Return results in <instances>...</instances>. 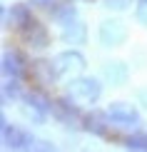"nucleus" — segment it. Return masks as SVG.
Instances as JSON below:
<instances>
[{"mask_svg": "<svg viewBox=\"0 0 147 152\" xmlns=\"http://www.w3.org/2000/svg\"><path fill=\"white\" fill-rule=\"evenodd\" d=\"M67 97H72L78 105H95L102 97V85L95 77H72L67 82Z\"/></svg>", "mask_w": 147, "mask_h": 152, "instance_id": "nucleus-1", "label": "nucleus"}, {"mask_svg": "<svg viewBox=\"0 0 147 152\" xmlns=\"http://www.w3.org/2000/svg\"><path fill=\"white\" fill-rule=\"evenodd\" d=\"M0 137H3L5 150H35V145H37V140L30 132H25L20 127H12L5 117H0Z\"/></svg>", "mask_w": 147, "mask_h": 152, "instance_id": "nucleus-2", "label": "nucleus"}, {"mask_svg": "<svg viewBox=\"0 0 147 152\" xmlns=\"http://www.w3.org/2000/svg\"><path fill=\"white\" fill-rule=\"evenodd\" d=\"M20 112L33 125H42L48 120V112H50V100H45L40 92H28V95H23Z\"/></svg>", "mask_w": 147, "mask_h": 152, "instance_id": "nucleus-3", "label": "nucleus"}, {"mask_svg": "<svg viewBox=\"0 0 147 152\" xmlns=\"http://www.w3.org/2000/svg\"><path fill=\"white\" fill-rule=\"evenodd\" d=\"M53 62H55L60 77H78V75L87 67V60H85V55H82L80 50H65V53H60Z\"/></svg>", "mask_w": 147, "mask_h": 152, "instance_id": "nucleus-4", "label": "nucleus"}, {"mask_svg": "<svg viewBox=\"0 0 147 152\" xmlns=\"http://www.w3.org/2000/svg\"><path fill=\"white\" fill-rule=\"evenodd\" d=\"M50 112H53V117L57 122L67 125V127H75V125L82 122V115L78 110V102H75L72 97H62V100H53L50 102Z\"/></svg>", "mask_w": 147, "mask_h": 152, "instance_id": "nucleus-5", "label": "nucleus"}, {"mask_svg": "<svg viewBox=\"0 0 147 152\" xmlns=\"http://www.w3.org/2000/svg\"><path fill=\"white\" fill-rule=\"evenodd\" d=\"M127 35H130V30H127V25L122 20H105L100 25V42L105 48H120V45H125Z\"/></svg>", "mask_w": 147, "mask_h": 152, "instance_id": "nucleus-6", "label": "nucleus"}, {"mask_svg": "<svg viewBox=\"0 0 147 152\" xmlns=\"http://www.w3.org/2000/svg\"><path fill=\"white\" fill-rule=\"evenodd\" d=\"M105 112L110 115V120L115 125H120V127H137V125L142 122L137 107L127 105V102H110V107H107Z\"/></svg>", "mask_w": 147, "mask_h": 152, "instance_id": "nucleus-7", "label": "nucleus"}, {"mask_svg": "<svg viewBox=\"0 0 147 152\" xmlns=\"http://www.w3.org/2000/svg\"><path fill=\"white\" fill-rule=\"evenodd\" d=\"M18 30H20V37L33 48H48L50 45V35H48L45 25H40L35 18H30L28 23H23Z\"/></svg>", "mask_w": 147, "mask_h": 152, "instance_id": "nucleus-8", "label": "nucleus"}, {"mask_svg": "<svg viewBox=\"0 0 147 152\" xmlns=\"http://www.w3.org/2000/svg\"><path fill=\"white\" fill-rule=\"evenodd\" d=\"M110 122H112L110 115L107 112H100V110H92V112H87L82 117V127L90 132V135H97V137H110V130H107Z\"/></svg>", "mask_w": 147, "mask_h": 152, "instance_id": "nucleus-9", "label": "nucleus"}, {"mask_svg": "<svg viewBox=\"0 0 147 152\" xmlns=\"http://www.w3.org/2000/svg\"><path fill=\"white\" fill-rule=\"evenodd\" d=\"M30 77H33L35 85H53V82L60 77V75H57L55 62L37 60V62H33V67H30Z\"/></svg>", "mask_w": 147, "mask_h": 152, "instance_id": "nucleus-10", "label": "nucleus"}, {"mask_svg": "<svg viewBox=\"0 0 147 152\" xmlns=\"http://www.w3.org/2000/svg\"><path fill=\"white\" fill-rule=\"evenodd\" d=\"M102 77L110 82V85H115V87H122V85H127V80H130V67H127L122 60H112V62H107V65L102 67Z\"/></svg>", "mask_w": 147, "mask_h": 152, "instance_id": "nucleus-11", "label": "nucleus"}, {"mask_svg": "<svg viewBox=\"0 0 147 152\" xmlns=\"http://www.w3.org/2000/svg\"><path fill=\"white\" fill-rule=\"evenodd\" d=\"M30 18H33V12H30V8L23 5V3H15V5H10V8H3V25L5 28H10V25L20 28V25L28 23Z\"/></svg>", "mask_w": 147, "mask_h": 152, "instance_id": "nucleus-12", "label": "nucleus"}, {"mask_svg": "<svg viewBox=\"0 0 147 152\" xmlns=\"http://www.w3.org/2000/svg\"><path fill=\"white\" fill-rule=\"evenodd\" d=\"M28 67H25V60L20 53H5L3 55V75H10V77H25Z\"/></svg>", "mask_w": 147, "mask_h": 152, "instance_id": "nucleus-13", "label": "nucleus"}, {"mask_svg": "<svg viewBox=\"0 0 147 152\" xmlns=\"http://www.w3.org/2000/svg\"><path fill=\"white\" fill-rule=\"evenodd\" d=\"M62 42H67V45H85V40H87V28H85V23L82 20H75V23H70L62 28Z\"/></svg>", "mask_w": 147, "mask_h": 152, "instance_id": "nucleus-14", "label": "nucleus"}, {"mask_svg": "<svg viewBox=\"0 0 147 152\" xmlns=\"http://www.w3.org/2000/svg\"><path fill=\"white\" fill-rule=\"evenodd\" d=\"M0 90H3V105H10V102H15V100H23V95H20V77L3 75Z\"/></svg>", "mask_w": 147, "mask_h": 152, "instance_id": "nucleus-15", "label": "nucleus"}, {"mask_svg": "<svg viewBox=\"0 0 147 152\" xmlns=\"http://www.w3.org/2000/svg\"><path fill=\"white\" fill-rule=\"evenodd\" d=\"M53 15H55V20L60 23L62 28H65V25H70V23H75V20H78V10H75L72 5H60V8H57V10L53 12Z\"/></svg>", "mask_w": 147, "mask_h": 152, "instance_id": "nucleus-16", "label": "nucleus"}, {"mask_svg": "<svg viewBox=\"0 0 147 152\" xmlns=\"http://www.w3.org/2000/svg\"><path fill=\"white\" fill-rule=\"evenodd\" d=\"M125 147L127 150H135V152H147V135L145 132H135L125 140Z\"/></svg>", "mask_w": 147, "mask_h": 152, "instance_id": "nucleus-17", "label": "nucleus"}, {"mask_svg": "<svg viewBox=\"0 0 147 152\" xmlns=\"http://www.w3.org/2000/svg\"><path fill=\"white\" fill-rule=\"evenodd\" d=\"M135 18H137L140 25H145V28H147V0H140V5H137V10H135Z\"/></svg>", "mask_w": 147, "mask_h": 152, "instance_id": "nucleus-18", "label": "nucleus"}, {"mask_svg": "<svg viewBox=\"0 0 147 152\" xmlns=\"http://www.w3.org/2000/svg\"><path fill=\"white\" fill-rule=\"evenodd\" d=\"M130 3H132V0H105V5L112 8V10H127Z\"/></svg>", "mask_w": 147, "mask_h": 152, "instance_id": "nucleus-19", "label": "nucleus"}, {"mask_svg": "<svg viewBox=\"0 0 147 152\" xmlns=\"http://www.w3.org/2000/svg\"><path fill=\"white\" fill-rule=\"evenodd\" d=\"M35 150H55V145H50V142H45V140H37Z\"/></svg>", "mask_w": 147, "mask_h": 152, "instance_id": "nucleus-20", "label": "nucleus"}, {"mask_svg": "<svg viewBox=\"0 0 147 152\" xmlns=\"http://www.w3.org/2000/svg\"><path fill=\"white\" fill-rule=\"evenodd\" d=\"M33 5H40V8H48V5H53V0H30Z\"/></svg>", "mask_w": 147, "mask_h": 152, "instance_id": "nucleus-21", "label": "nucleus"}, {"mask_svg": "<svg viewBox=\"0 0 147 152\" xmlns=\"http://www.w3.org/2000/svg\"><path fill=\"white\" fill-rule=\"evenodd\" d=\"M140 100H145V107H147V90H140Z\"/></svg>", "mask_w": 147, "mask_h": 152, "instance_id": "nucleus-22", "label": "nucleus"}]
</instances>
